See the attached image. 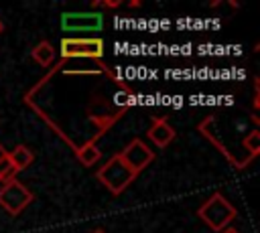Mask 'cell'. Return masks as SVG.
<instances>
[{"label":"cell","mask_w":260,"mask_h":233,"mask_svg":"<svg viewBox=\"0 0 260 233\" xmlns=\"http://www.w3.org/2000/svg\"><path fill=\"white\" fill-rule=\"evenodd\" d=\"M199 219L211 229V231H223L230 227V223L236 219L238 211L236 207L221 195V192H213L199 209H197Z\"/></svg>","instance_id":"6da1fadb"},{"label":"cell","mask_w":260,"mask_h":233,"mask_svg":"<svg viewBox=\"0 0 260 233\" xmlns=\"http://www.w3.org/2000/svg\"><path fill=\"white\" fill-rule=\"evenodd\" d=\"M138 174H134L126 162L120 158V154H114L108 162L102 164V168L95 172V178L112 192V195H120L126 190V186H130V182L136 178Z\"/></svg>","instance_id":"7a4b0ae2"},{"label":"cell","mask_w":260,"mask_h":233,"mask_svg":"<svg viewBox=\"0 0 260 233\" xmlns=\"http://www.w3.org/2000/svg\"><path fill=\"white\" fill-rule=\"evenodd\" d=\"M32 203V192L16 178L8 180L0 188V207L8 215H18L22 213L28 205Z\"/></svg>","instance_id":"3957f363"},{"label":"cell","mask_w":260,"mask_h":233,"mask_svg":"<svg viewBox=\"0 0 260 233\" xmlns=\"http://www.w3.org/2000/svg\"><path fill=\"white\" fill-rule=\"evenodd\" d=\"M120 158L126 162V166H128L134 174H138V172H142V170L154 160V152H152L140 138H134V140H130V142L124 146V150L120 152Z\"/></svg>","instance_id":"277c9868"},{"label":"cell","mask_w":260,"mask_h":233,"mask_svg":"<svg viewBox=\"0 0 260 233\" xmlns=\"http://www.w3.org/2000/svg\"><path fill=\"white\" fill-rule=\"evenodd\" d=\"M61 55L63 57H91L98 59L104 55V41L102 38H73L67 36L61 41Z\"/></svg>","instance_id":"5b68a950"},{"label":"cell","mask_w":260,"mask_h":233,"mask_svg":"<svg viewBox=\"0 0 260 233\" xmlns=\"http://www.w3.org/2000/svg\"><path fill=\"white\" fill-rule=\"evenodd\" d=\"M177 132L173 130V126L165 120V118H156L152 122V126L148 128V138L158 146V148H167L173 140H175Z\"/></svg>","instance_id":"8992f818"},{"label":"cell","mask_w":260,"mask_h":233,"mask_svg":"<svg viewBox=\"0 0 260 233\" xmlns=\"http://www.w3.org/2000/svg\"><path fill=\"white\" fill-rule=\"evenodd\" d=\"M102 26L100 14H65L63 16V28L67 30H95Z\"/></svg>","instance_id":"52a82bcc"},{"label":"cell","mask_w":260,"mask_h":233,"mask_svg":"<svg viewBox=\"0 0 260 233\" xmlns=\"http://www.w3.org/2000/svg\"><path fill=\"white\" fill-rule=\"evenodd\" d=\"M30 57H32V61H35L37 65L49 67V65H53V61H55V49H53V45H51L49 41H41V43H37V45L32 47Z\"/></svg>","instance_id":"ba28073f"},{"label":"cell","mask_w":260,"mask_h":233,"mask_svg":"<svg viewBox=\"0 0 260 233\" xmlns=\"http://www.w3.org/2000/svg\"><path fill=\"white\" fill-rule=\"evenodd\" d=\"M8 158L12 160L14 168L20 172V170H24V168H28V166L32 164V160H35V154H32V150H30L28 146H24V144H18L16 148H12V150L8 152Z\"/></svg>","instance_id":"9c48e42d"},{"label":"cell","mask_w":260,"mask_h":233,"mask_svg":"<svg viewBox=\"0 0 260 233\" xmlns=\"http://www.w3.org/2000/svg\"><path fill=\"white\" fill-rule=\"evenodd\" d=\"M77 160L83 164V166H93L95 162H100V158H102V152H100V148L93 144V142H87V144H83L81 148H77Z\"/></svg>","instance_id":"30bf717a"},{"label":"cell","mask_w":260,"mask_h":233,"mask_svg":"<svg viewBox=\"0 0 260 233\" xmlns=\"http://www.w3.org/2000/svg\"><path fill=\"white\" fill-rule=\"evenodd\" d=\"M18 170L14 168L12 160L8 158V152H0V182H8L12 178H16Z\"/></svg>","instance_id":"8fae6325"},{"label":"cell","mask_w":260,"mask_h":233,"mask_svg":"<svg viewBox=\"0 0 260 233\" xmlns=\"http://www.w3.org/2000/svg\"><path fill=\"white\" fill-rule=\"evenodd\" d=\"M244 148L250 152V156L254 158V156H258L260 154V132L258 130H252L246 138H244Z\"/></svg>","instance_id":"7c38bea8"},{"label":"cell","mask_w":260,"mask_h":233,"mask_svg":"<svg viewBox=\"0 0 260 233\" xmlns=\"http://www.w3.org/2000/svg\"><path fill=\"white\" fill-rule=\"evenodd\" d=\"M219 233H240V231L234 229V227H228V229H223V231H219Z\"/></svg>","instance_id":"4fadbf2b"},{"label":"cell","mask_w":260,"mask_h":233,"mask_svg":"<svg viewBox=\"0 0 260 233\" xmlns=\"http://www.w3.org/2000/svg\"><path fill=\"white\" fill-rule=\"evenodd\" d=\"M2 32H4V22L0 20V34H2Z\"/></svg>","instance_id":"5bb4252c"},{"label":"cell","mask_w":260,"mask_h":233,"mask_svg":"<svg viewBox=\"0 0 260 233\" xmlns=\"http://www.w3.org/2000/svg\"><path fill=\"white\" fill-rule=\"evenodd\" d=\"M91 233H106L104 229H95V231H91Z\"/></svg>","instance_id":"9a60e30c"}]
</instances>
